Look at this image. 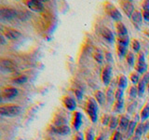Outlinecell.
I'll use <instances>...</instances> for the list:
<instances>
[{"instance_id":"ffe728a7","label":"cell","mask_w":149,"mask_h":140,"mask_svg":"<svg viewBox=\"0 0 149 140\" xmlns=\"http://www.w3.org/2000/svg\"><path fill=\"white\" fill-rule=\"evenodd\" d=\"M137 121L136 120H130V125H129V127H128V129H127V135H128V137H130V138H132V136H133V134H134V133H135V129H136V127H137Z\"/></svg>"},{"instance_id":"603a6c76","label":"cell","mask_w":149,"mask_h":140,"mask_svg":"<svg viewBox=\"0 0 149 140\" xmlns=\"http://www.w3.org/2000/svg\"><path fill=\"white\" fill-rule=\"evenodd\" d=\"M134 68H135V71L138 72L140 75H141V74H146L147 72L148 65H147L146 63V64H138V63H136V64H135Z\"/></svg>"},{"instance_id":"52a82bcc","label":"cell","mask_w":149,"mask_h":140,"mask_svg":"<svg viewBox=\"0 0 149 140\" xmlns=\"http://www.w3.org/2000/svg\"><path fill=\"white\" fill-rule=\"evenodd\" d=\"M0 67H1V70L3 72L6 73H14L18 70L17 65L12 61L5 59L1 60V62H0Z\"/></svg>"},{"instance_id":"7bdbcfd3","label":"cell","mask_w":149,"mask_h":140,"mask_svg":"<svg viewBox=\"0 0 149 140\" xmlns=\"http://www.w3.org/2000/svg\"><path fill=\"white\" fill-rule=\"evenodd\" d=\"M104 59L108 63L113 62V57H112V54L109 52V51H105V52H104Z\"/></svg>"},{"instance_id":"83f0119b","label":"cell","mask_w":149,"mask_h":140,"mask_svg":"<svg viewBox=\"0 0 149 140\" xmlns=\"http://www.w3.org/2000/svg\"><path fill=\"white\" fill-rule=\"evenodd\" d=\"M124 107V99L121 100H116L115 105H114V112L116 113H119Z\"/></svg>"},{"instance_id":"b9f144b4","label":"cell","mask_w":149,"mask_h":140,"mask_svg":"<svg viewBox=\"0 0 149 140\" xmlns=\"http://www.w3.org/2000/svg\"><path fill=\"white\" fill-rule=\"evenodd\" d=\"M110 120H111V117L108 115H104L102 117V123L104 125H109L110 123Z\"/></svg>"},{"instance_id":"f6af8a7d","label":"cell","mask_w":149,"mask_h":140,"mask_svg":"<svg viewBox=\"0 0 149 140\" xmlns=\"http://www.w3.org/2000/svg\"><path fill=\"white\" fill-rule=\"evenodd\" d=\"M142 8L143 10H149V1L148 0H146L142 3Z\"/></svg>"},{"instance_id":"4316f807","label":"cell","mask_w":149,"mask_h":140,"mask_svg":"<svg viewBox=\"0 0 149 140\" xmlns=\"http://www.w3.org/2000/svg\"><path fill=\"white\" fill-rule=\"evenodd\" d=\"M116 42H118V44L128 47L130 44V37L128 35L127 36H118V37L116 38Z\"/></svg>"},{"instance_id":"7402d4cb","label":"cell","mask_w":149,"mask_h":140,"mask_svg":"<svg viewBox=\"0 0 149 140\" xmlns=\"http://www.w3.org/2000/svg\"><path fill=\"white\" fill-rule=\"evenodd\" d=\"M66 119L65 117L62 114H57L54 117V126H62V125H66Z\"/></svg>"},{"instance_id":"3957f363","label":"cell","mask_w":149,"mask_h":140,"mask_svg":"<svg viewBox=\"0 0 149 140\" xmlns=\"http://www.w3.org/2000/svg\"><path fill=\"white\" fill-rule=\"evenodd\" d=\"M104 10H105L107 15H108L110 18L113 19L114 21H116V22H120L121 20H122V15H121L120 11L112 3L106 2L104 4Z\"/></svg>"},{"instance_id":"bcb514c9","label":"cell","mask_w":149,"mask_h":140,"mask_svg":"<svg viewBox=\"0 0 149 140\" xmlns=\"http://www.w3.org/2000/svg\"><path fill=\"white\" fill-rule=\"evenodd\" d=\"M143 18L149 22V10H143Z\"/></svg>"},{"instance_id":"ab89813d","label":"cell","mask_w":149,"mask_h":140,"mask_svg":"<svg viewBox=\"0 0 149 140\" xmlns=\"http://www.w3.org/2000/svg\"><path fill=\"white\" fill-rule=\"evenodd\" d=\"M137 63L138 64H146V56L143 52H139L137 57Z\"/></svg>"},{"instance_id":"2e32d148","label":"cell","mask_w":149,"mask_h":140,"mask_svg":"<svg viewBox=\"0 0 149 140\" xmlns=\"http://www.w3.org/2000/svg\"><path fill=\"white\" fill-rule=\"evenodd\" d=\"M119 123H118V126L121 131H127L129 125L130 123V117L127 115H121L119 118Z\"/></svg>"},{"instance_id":"11a10c76","label":"cell","mask_w":149,"mask_h":140,"mask_svg":"<svg viewBox=\"0 0 149 140\" xmlns=\"http://www.w3.org/2000/svg\"><path fill=\"white\" fill-rule=\"evenodd\" d=\"M148 139H149V134H148Z\"/></svg>"},{"instance_id":"f1b7e54d","label":"cell","mask_w":149,"mask_h":140,"mask_svg":"<svg viewBox=\"0 0 149 140\" xmlns=\"http://www.w3.org/2000/svg\"><path fill=\"white\" fill-rule=\"evenodd\" d=\"M28 80V78L25 75H19V76L12 78V82L15 84H23Z\"/></svg>"},{"instance_id":"4dcf8cb0","label":"cell","mask_w":149,"mask_h":140,"mask_svg":"<svg viewBox=\"0 0 149 140\" xmlns=\"http://www.w3.org/2000/svg\"><path fill=\"white\" fill-rule=\"evenodd\" d=\"M93 57H94L96 62L99 63V64H102V61H104V54H102V52L100 50H96L94 51V53H93Z\"/></svg>"},{"instance_id":"9a60e30c","label":"cell","mask_w":149,"mask_h":140,"mask_svg":"<svg viewBox=\"0 0 149 140\" xmlns=\"http://www.w3.org/2000/svg\"><path fill=\"white\" fill-rule=\"evenodd\" d=\"M130 19H132V21L133 22L134 26L136 27L137 29H139L140 26L142 25V22H143V13H141L138 10H135Z\"/></svg>"},{"instance_id":"7c38bea8","label":"cell","mask_w":149,"mask_h":140,"mask_svg":"<svg viewBox=\"0 0 149 140\" xmlns=\"http://www.w3.org/2000/svg\"><path fill=\"white\" fill-rule=\"evenodd\" d=\"M63 105L65 108H67L70 111H74L77 107V102L73 97L65 96L63 98Z\"/></svg>"},{"instance_id":"9c48e42d","label":"cell","mask_w":149,"mask_h":140,"mask_svg":"<svg viewBox=\"0 0 149 140\" xmlns=\"http://www.w3.org/2000/svg\"><path fill=\"white\" fill-rule=\"evenodd\" d=\"M111 76H112V67L110 66V65H105V66L102 68V73H101L102 80L105 86H108L110 84Z\"/></svg>"},{"instance_id":"db71d44e","label":"cell","mask_w":149,"mask_h":140,"mask_svg":"<svg viewBox=\"0 0 149 140\" xmlns=\"http://www.w3.org/2000/svg\"><path fill=\"white\" fill-rule=\"evenodd\" d=\"M146 89H147V91H148V92H149V82L147 83V88H146Z\"/></svg>"},{"instance_id":"d590c367","label":"cell","mask_w":149,"mask_h":140,"mask_svg":"<svg viewBox=\"0 0 149 140\" xmlns=\"http://www.w3.org/2000/svg\"><path fill=\"white\" fill-rule=\"evenodd\" d=\"M130 43H132V48L135 52H139L140 49H141V44H140V42L137 39H132Z\"/></svg>"},{"instance_id":"277c9868","label":"cell","mask_w":149,"mask_h":140,"mask_svg":"<svg viewBox=\"0 0 149 140\" xmlns=\"http://www.w3.org/2000/svg\"><path fill=\"white\" fill-rule=\"evenodd\" d=\"M19 16V12L14 8H1L0 9V18L2 21H10Z\"/></svg>"},{"instance_id":"44dd1931","label":"cell","mask_w":149,"mask_h":140,"mask_svg":"<svg viewBox=\"0 0 149 140\" xmlns=\"http://www.w3.org/2000/svg\"><path fill=\"white\" fill-rule=\"evenodd\" d=\"M105 95H106V101L108 103V105H111L112 103L114 102V98H115V92L113 90V87L110 86L107 88Z\"/></svg>"},{"instance_id":"f35d334b","label":"cell","mask_w":149,"mask_h":140,"mask_svg":"<svg viewBox=\"0 0 149 140\" xmlns=\"http://www.w3.org/2000/svg\"><path fill=\"white\" fill-rule=\"evenodd\" d=\"M112 140H124L123 138V135L122 134H121L119 131H116V132L113 134V135H112Z\"/></svg>"},{"instance_id":"d6986e66","label":"cell","mask_w":149,"mask_h":140,"mask_svg":"<svg viewBox=\"0 0 149 140\" xmlns=\"http://www.w3.org/2000/svg\"><path fill=\"white\" fill-rule=\"evenodd\" d=\"M116 84H118V87L120 89H124L127 88L128 86V78H126L124 75H119L118 77V80H116Z\"/></svg>"},{"instance_id":"816d5d0a","label":"cell","mask_w":149,"mask_h":140,"mask_svg":"<svg viewBox=\"0 0 149 140\" xmlns=\"http://www.w3.org/2000/svg\"><path fill=\"white\" fill-rule=\"evenodd\" d=\"M46 140H56L54 137H52V136H48L46 138Z\"/></svg>"},{"instance_id":"5bb4252c","label":"cell","mask_w":149,"mask_h":140,"mask_svg":"<svg viewBox=\"0 0 149 140\" xmlns=\"http://www.w3.org/2000/svg\"><path fill=\"white\" fill-rule=\"evenodd\" d=\"M72 125H73V128L76 131H78L79 128L81 127V125H82V115H81L80 112H78V111L74 112L73 120H72Z\"/></svg>"},{"instance_id":"c3c4849f","label":"cell","mask_w":149,"mask_h":140,"mask_svg":"<svg viewBox=\"0 0 149 140\" xmlns=\"http://www.w3.org/2000/svg\"><path fill=\"white\" fill-rule=\"evenodd\" d=\"M143 128H144V133H146L147 131L149 130V121H147V123H143Z\"/></svg>"},{"instance_id":"5b68a950","label":"cell","mask_w":149,"mask_h":140,"mask_svg":"<svg viewBox=\"0 0 149 140\" xmlns=\"http://www.w3.org/2000/svg\"><path fill=\"white\" fill-rule=\"evenodd\" d=\"M19 94V90L14 87H4L1 90V97L3 100H11Z\"/></svg>"},{"instance_id":"8992f818","label":"cell","mask_w":149,"mask_h":140,"mask_svg":"<svg viewBox=\"0 0 149 140\" xmlns=\"http://www.w3.org/2000/svg\"><path fill=\"white\" fill-rule=\"evenodd\" d=\"M25 6L30 8L31 10L35 12H42L44 10V5L41 1H37V0H25L23 1Z\"/></svg>"},{"instance_id":"ba28073f","label":"cell","mask_w":149,"mask_h":140,"mask_svg":"<svg viewBox=\"0 0 149 140\" xmlns=\"http://www.w3.org/2000/svg\"><path fill=\"white\" fill-rule=\"evenodd\" d=\"M51 134H59V135H67L71 133V129L68 125H62V126H52L49 129Z\"/></svg>"},{"instance_id":"681fc988","label":"cell","mask_w":149,"mask_h":140,"mask_svg":"<svg viewBox=\"0 0 149 140\" xmlns=\"http://www.w3.org/2000/svg\"><path fill=\"white\" fill-rule=\"evenodd\" d=\"M0 40H1V45H4L6 42H5V37H4V35L2 34L1 35V38H0Z\"/></svg>"},{"instance_id":"8fae6325","label":"cell","mask_w":149,"mask_h":140,"mask_svg":"<svg viewBox=\"0 0 149 140\" xmlns=\"http://www.w3.org/2000/svg\"><path fill=\"white\" fill-rule=\"evenodd\" d=\"M120 7L123 9V11L125 12L126 15L129 18H132L133 12L135 11L134 6L132 3V1H125V0H122V1L120 2Z\"/></svg>"},{"instance_id":"1f68e13d","label":"cell","mask_w":149,"mask_h":140,"mask_svg":"<svg viewBox=\"0 0 149 140\" xmlns=\"http://www.w3.org/2000/svg\"><path fill=\"white\" fill-rule=\"evenodd\" d=\"M118 123H119V120L118 118H116V117L113 116V117H111V120H110V123H109V128L111 130H114L116 129V127L118 126Z\"/></svg>"},{"instance_id":"484cf974","label":"cell","mask_w":149,"mask_h":140,"mask_svg":"<svg viewBox=\"0 0 149 140\" xmlns=\"http://www.w3.org/2000/svg\"><path fill=\"white\" fill-rule=\"evenodd\" d=\"M140 118L142 120H146L149 119V103L143 106V108L141 111V114H140Z\"/></svg>"},{"instance_id":"4fadbf2b","label":"cell","mask_w":149,"mask_h":140,"mask_svg":"<svg viewBox=\"0 0 149 140\" xmlns=\"http://www.w3.org/2000/svg\"><path fill=\"white\" fill-rule=\"evenodd\" d=\"M100 33H101V36H102V38H104V40H106L107 42H109V43H112V42L115 41V36L109 28L102 27L100 31Z\"/></svg>"},{"instance_id":"e575fe53","label":"cell","mask_w":149,"mask_h":140,"mask_svg":"<svg viewBox=\"0 0 149 140\" xmlns=\"http://www.w3.org/2000/svg\"><path fill=\"white\" fill-rule=\"evenodd\" d=\"M129 95L130 97V99H134V98H136V96L138 95L137 87H135L134 85L130 87V91H129Z\"/></svg>"},{"instance_id":"ee69618b","label":"cell","mask_w":149,"mask_h":140,"mask_svg":"<svg viewBox=\"0 0 149 140\" xmlns=\"http://www.w3.org/2000/svg\"><path fill=\"white\" fill-rule=\"evenodd\" d=\"M74 140H85V138H84V134L81 132H77L76 135H74Z\"/></svg>"},{"instance_id":"d6a6232c","label":"cell","mask_w":149,"mask_h":140,"mask_svg":"<svg viewBox=\"0 0 149 140\" xmlns=\"http://www.w3.org/2000/svg\"><path fill=\"white\" fill-rule=\"evenodd\" d=\"M126 60H127V63L129 64V65L133 66L134 64H135V56L132 52L129 51V52L127 53V55H126Z\"/></svg>"},{"instance_id":"8d00e7d4","label":"cell","mask_w":149,"mask_h":140,"mask_svg":"<svg viewBox=\"0 0 149 140\" xmlns=\"http://www.w3.org/2000/svg\"><path fill=\"white\" fill-rule=\"evenodd\" d=\"M123 96H124V90L123 89L118 88V90L115 92V99L121 100V99H123Z\"/></svg>"},{"instance_id":"f907efd6","label":"cell","mask_w":149,"mask_h":140,"mask_svg":"<svg viewBox=\"0 0 149 140\" xmlns=\"http://www.w3.org/2000/svg\"><path fill=\"white\" fill-rule=\"evenodd\" d=\"M130 140H141V137H138V136H136V135H133V136Z\"/></svg>"},{"instance_id":"74e56055","label":"cell","mask_w":149,"mask_h":140,"mask_svg":"<svg viewBox=\"0 0 149 140\" xmlns=\"http://www.w3.org/2000/svg\"><path fill=\"white\" fill-rule=\"evenodd\" d=\"M94 135L95 134L92 129H88L85 134V140H95Z\"/></svg>"},{"instance_id":"f5cc1de1","label":"cell","mask_w":149,"mask_h":140,"mask_svg":"<svg viewBox=\"0 0 149 140\" xmlns=\"http://www.w3.org/2000/svg\"><path fill=\"white\" fill-rule=\"evenodd\" d=\"M95 140H104V137L101 136V135H100V136H98Z\"/></svg>"},{"instance_id":"ac0fdd59","label":"cell","mask_w":149,"mask_h":140,"mask_svg":"<svg viewBox=\"0 0 149 140\" xmlns=\"http://www.w3.org/2000/svg\"><path fill=\"white\" fill-rule=\"evenodd\" d=\"M116 29L118 32V36H127L128 35V29L125 26V24L121 22H118L116 23Z\"/></svg>"},{"instance_id":"30bf717a","label":"cell","mask_w":149,"mask_h":140,"mask_svg":"<svg viewBox=\"0 0 149 140\" xmlns=\"http://www.w3.org/2000/svg\"><path fill=\"white\" fill-rule=\"evenodd\" d=\"M3 35L7 39L9 40H17L22 36L21 32H19L16 29H12V28H6L3 31Z\"/></svg>"},{"instance_id":"836d02e7","label":"cell","mask_w":149,"mask_h":140,"mask_svg":"<svg viewBox=\"0 0 149 140\" xmlns=\"http://www.w3.org/2000/svg\"><path fill=\"white\" fill-rule=\"evenodd\" d=\"M130 80H132V82L133 83V84H137V83H139L140 82V74L138 73V72H132V74H130Z\"/></svg>"},{"instance_id":"d4e9b609","label":"cell","mask_w":149,"mask_h":140,"mask_svg":"<svg viewBox=\"0 0 149 140\" xmlns=\"http://www.w3.org/2000/svg\"><path fill=\"white\" fill-rule=\"evenodd\" d=\"M147 88V83L144 82L143 79L140 80V82L138 83L137 85V90H138V96L141 97L143 93H144V91H146V89Z\"/></svg>"},{"instance_id":"7dc6e473","label":"cell","mask_w":149,"mask_h":140,"mask_svg":"<svg viewBox=\"0 0 149 140\" xmlns=\"http://www.w3.org/2000/svg\"><path fill=\"white\" fill-rule=\"evenodd\" d=\"M135 103H132V104H130V106L128 107V110H129V112L130 113H132V112H133V110H134V108H135Z\"/></svg>"},{"instance_id":"e0dca14e","label":"cell","mask_w":149,"mask_h":140,"mask_svg":"<svg viewBox=\"0 0 149 140\" xmlns=\"http://www.w3.org/2000/svg\"><path fill=\"white\" fill-rule=\"evenodd\" d=\"M94 99L100 106H104L106 102V95L104 94V92L98 90L94 92Z\"/></svg>"},{"instance_id":"60d3db41","label":"cell","mask_w":149,"mask_h":140,"mask_svg":"<svg viewBox=\"0 0 149 140\" xmlns=\"http://www.w3.org/2000/svg\"><path fill=\"white\" fill-rule=\"evenodd\" d=\"M74 95H76L77 100H82V98H83V92L81 90L76 89V90L74 91Z\"/></svg>"},{"instance_id":"cb8c5ba5","label":"cell","mask_w":149,"mask_h":140,"mask_svg":"<svg viewBox=\"0 0 149 140\" xmlns=\"http://www.w3.org/2000/svg\"><path fill=\"white\" fill-rule=\"evenodd\" d=\"M127 48H128V47L120 45V44L116 45V52H118V57L122 58V57H124V56L127 55V53H128L127 52Z\"/></svg>"},{"instance_id":"f546056e","label":"cell","mask_w":149,"mask_h":140,"mask_svg":"<svg viewBox=\"0 0 149 140\" xmlns=\"http://www.w3.org/2000/svg\"><path fill=\"white\" fill-rule=\"evenodd\" d=\"M144 134V128H143V123H140L137 124V127L135 129L134 135H136L138 137H142V135Z\"/></svg>"},{"instance_id":"6da1fadb","label":"cell","mask_w":149,"mask_h":140,"mask_svg":"<svg viewBox=\"0 0 149 140\" xmlns=\"http://www.w3.org/2000/svg\"><path fill=\"white\" fill-rule=\"evenodd\" d=\"M85 110L88 116L90 117L91 120L93 123H95L98 120V112H99V108H98V103L94 98H88L86 103Z\"/></svg>"},{"instance_id":"7a4b0ae2","label":"cell","mask_w":149,"mask_h":140,"mask_svg":"<svg viewBox=\"0 0 149 140\" xmlns=\"http://www.w3.org/2000/svg\"><path fill=\"white\" fill-rule=\"evenodd\" d=\"M22 106L18 105H5L0 107V115L4 117H9V118L19 116L22 113Z\"/></svg>"}]
</instances>
